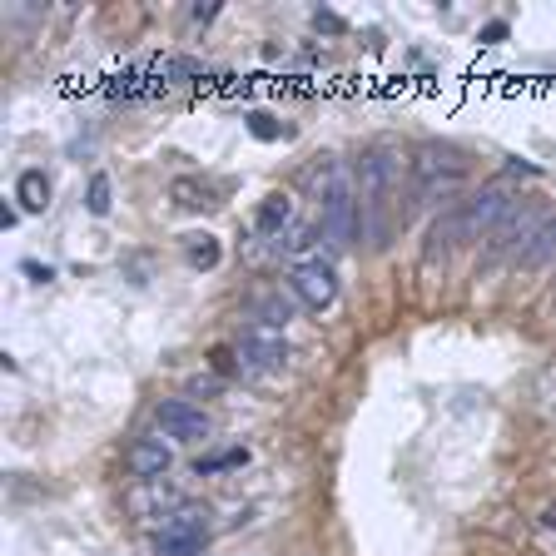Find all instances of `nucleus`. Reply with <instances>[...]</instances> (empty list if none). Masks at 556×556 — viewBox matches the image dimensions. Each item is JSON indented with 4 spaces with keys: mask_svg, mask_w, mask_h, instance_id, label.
<instances>
[{
    "mask_svg": "<svg viewBox=\"0 0 556 556\" xmlns=\"http://www.w3.org/2000/svg\"><path fill=\"white\" fill-rule=\"evenodd\" d=\"M20 274L30 278V283H50V278H55V269H50V264H35V259H25V264H20Z\"/></svg>",
    "mask_w": 556,
    "mask_h": 556,
    "instance_id": "412c9836",
    "label": "nucleus"
},
{
    "mask_svg": "<svg viewBox=\"0 0 556 556\" xmlns=\"http://www.w3.org/2000/svg\"><path fill=\"white\" fill-rule=\"evenodd\" d=\"M552 259H556V219H547L542 234L532 239V249L522 254V269H547Z\"/></svg>",
    "mask_w": 556,
    "mask_h": 556,
    "instance_id": "4468645a",
    "label": "nucleus"
},
{
    "mask_svg": "<svg viewBox=\"0 0 556 556\" xmlns=\"http://www.w3.org/2000/svg\"><path fill=\"white\" fill-rule=\"evenodd\" d=\"M507 35H512V25H507V20H487V25L477 30V40H482V45H502Z\"/></svg>",
    "mask_w": 556,
    "mask_h": 556,
    "instance_id": "aec40b11",
    "label": "nucleus"
},
{
    "mask_svg": "<svg viewBox=\"0 0 556 556\" xmlns=\"http://www.w3.org/2000/svg\"><path fill=\"white\" fill-rule=\"evenodd\" d=\"M184 254H189V264H194V269H214V264L224 259V249H219V239H214V234H189Z\"/></svg>",
    "mask_w": 556,
    "mask_h": 556,
    "instance_id": "2eb2a0df",
    "label": "nucleus"
},
{
    "mask_svg": "<svg viewBox=\"0 0 556 556\" xmlns=\"http://www.w3.org/2000/svg\"><path fill=\"white\" fill-rule=\"evenodd\" d=\"M214 368H219V373H229V368H234V358H229V348H219V353H214Z\"/></svg>",
    "mask_w": 556,
    "mask_h": 556,
    "instance_id": "a878e982",
    "label": "nucleus"
},
{
    "mask_svg": "<svg viewBox=\"0 0 556 556\" xmlns=\"http://www.w3.org/2000/svg\"><path fill=\"white\" fill-rule=\"evenodd\" d=\"M239 353H244V363H249V368L274 373V368H283V358H288V343H283V333L264 328V323H254V328L239 338Z\"/></svg>",
    "mask_w": 556,
    "mask_h": 556,
    "instance_id": "1a4fd4ad",
    "label": "nucleus"
},
{
    "mask_svg": "<svg viewBox=\"0 0 556 556\" xmlns=\"http://www.w3.org/2000/svg\"><path fill=\"white\" fill-rule=\"evenodd\" d=\"M288 219H293V199H288V194H269V199L254 209V229H259V234H283Z\"/></svg>",
    "mask_w": 556,
    "mask_h": 556,
    "instance_id": "f8f14e48",
    "label": "nucleus"
},
{
    "mask_svg": "<svg viewBox=\"0 0 556 556\" xmlns=\"http://www.w3.org/2000/svg\"><path fill=\"white\" fill-rule=\"evenodd\" d=\"M204 547H209V512L199 507L169 512V522L154 537V556H204Z\"/></svg>",
    "mask_w": 556,
    "mask_h": 556,
    "instance_id": "20e7f679",
    "label": "nucleus"
},
{
    "mask_svg": "<svg viewBox=\"0 0 556 556\" xmlns=\"http://www.w3.org/2000/svg\"><path fill=\"white\" fill-rule=\"evenodd\" d=\"M313 25H318V30H343V20H338V15H328V10H318V15H313Z\"/></svg>",
    "mask_w": 556,
    "mask_h": 556,
    "instance_id": "4be33fe9",
    "label": "nucleus"
},
{
    "mask_svg": "<svg viewBox=\"0 0 556 556\" xmlns=\"http://www.w3.org/2000/svg\"><path fill=\"white\" fill-rule=\"evenodd\" d=\"M189 15H194V20H199V25H204V20H214V15H219V5H194V10H189Z\"/></svg>",
    "mask_w": 556,
    "mask_h": 556,
    "instance_id": "b1692460",
    "label": "nucleus"
},
{
    "mask_svg": "<svg viewBox=\"0 0 556 556\" xmlns=\"http://www.w3.org/2000/svg\"><path fill=\"white\" fill-rule=\"evenodd\" d=\"M288 288L298 293L303 308L323 313V308H333V298H338V274H333V264H323V259H303V264L288 269Z\"/></svg>",
    "mask_w": 556,
    "mask_h": 556,
    "instance_id": "423d86ee",
    "label": "nucleus"
},
{
    "mask_svg": "<svg viewBox=\"0 0 556 556\" xmlns=\"http://www.w3.org/2000/svg\"><path fill=\"white\" fill-rule=\"evenodd\" d=\"M512 204H517V199H512V194H507L502 184H487V189H477V194H472V199H467V204L457 209V219H462L467 239H477L482 229L492 234V229H497V224L507 219V209H512Z\"/></svg>",
    "mask_w": 556,
    "mask_h": 556,
    "instance_id": "0eeeda50",
    "label": "nucleus"
},
{
    "mask_svg": "<svg viewBox=\"0 0 556 556\" xmlns=\"http://www.w3.org/2000/svg\"><path fill=\"white\" fill-rule=\"evenodd\" d=\"M358 179H363V224H368V239L373 249L388 244V209H393V194L403 189V159L393 149H368L363 164H358Z\"/></svg>",
    "mask_w": 556,
    "mask_h": 556,
    "instance_id": "f257e3e1",
    "label": "nucleus"
},
{
    "mask_svg": "<svg viewBox=\"0 0 556 556\" xmlns=\"http://www.w3.org/2000/svg\"><path fill=\"white\" fill-rule=\"evenodd\" d=\"M169 194H174V204H184V209H209V204H214L209 184H199V179H174Z\"/></svg>",
    "mask_w": 556,
    "mask_h": 556,
    "instance_id": "dca6fc26",
    "label": "nucleus"
},
{
    "mask_svg": "<svg viewBox=\"0 0 556 556\" xmlns=\"http://www.w3.org/2000/svg\"><path fill=\"white\" fill-rule=\"evenodd\" d=\"M244 462H249V452H244V447H229V452L199 457V462H194V477H214V472H224V467H244Z\"/></svg>",
    "mask_w": 556,
    "mask_h": 556,
    "instance_id": "a211bd4d",
    "label": "nucleus"
},
{
    "mask_svg": "<svg viewBox=\"0 0 556 556\" xmlns=\"http://www.w3.org/2000/svg\"><path fill=\"white\" fill-rule=\"evenodd\" d=\"M110 204H115V199H110V174L100 169V174H90V189H85V209H90L95 219H105V214H110Z\"/></svg>",
    "mask_w": 556,
    "mask_h": 556,
    "instance_id": "f3484780",
    "label": "nucleus"
},
{
    "mask_svg": "<svg viewBox=\"0 0 556 556\" xmlns=\"http://www.w3.org/2000/svg\"><path fill=\"white\" fill-rule=\"evenodd\" d=\"M189 393H194V398H199V393H219V378H194Z\"/></svg>",
    "mask_w": 556,
    "mask_h": 556,
    "instance_id": "5701e85b",
    "label": "nucleus"
},
{
    "mask_svg": "<svg viewBox=\"0 0 556 556\" xmlns=\"http://www.w3.org/2000/svg\"><path fill=\"white\" fill-rule=\"evenodd\" d=\"M154 417H159V427H164L169 437H179V442H204V437H209V417H204V408H194V403H184V398L159 403Z\"/></svg>",
    "mask_w": 556,
    "mask_h": 556,
    "instance_id": "6e6552de",
    "label": "nucleus"
},
{
    "mask_svg": "<svg viewBox=\"0 0 556 556\" xmlns=\"http://www.w3.org/2000/svg\"><path fill=\"white\" fill-rule=\"evenodd\" d=\"M15 199H20V209L40 214V209L50 204V179H45V169H20V179H15Z\"/></svg>",
    "mask_w": 556,
    "mask_h": 556,
    "instance_id": "9b49d317",
    "label": "nucleus"
},
{
    "mask_svg": "<svg viewBox=\"0 0 556 556\" xmlns=\"http://www.w3.org/2000/svg\"><path fill=\"white\" fill-rule=\"evenodd\" d=\"M313 184H318V209H323V239L338 244V249H348L358 239V194H353L348 174L328 159L313 174Z\"/></svg>",
    "mask_w": 556,
    "mask_h": 556,
    "instance_id": "7ed1b4c3",
    "label": "nucleus"
},
{
    "mask_svg": "<svg viewBox=\"0 0 556 556\" xmlns=\"http://www.w3.org/2000/svg\"><path fill=\"white\" fill-rule=\"evenodd\" d=\"M244 125H249V135L259 139V144H278V139H283V125H278L269 110H249V115H244Z\"/></svg>",
    "mask_w": 556,
    "mask_h": 556,
    "instance_id": "6ab92c4d",
    "label": "nucleus"
},
{
    "mask_svg": "<svg viewBox=\"0 0 556 556\" xmlns=\"http://www.w3.org/2000/svg\"><path fill=\"white\" fill-rule=\"evenodd\" d=\"M169 462H174V452H169L164 437H139L135 447L125 452V467H130L135 482H164Z\"/></svg>",
    "mask_w": 556,
    "mask_h": 556,
    "instance_id": "9d476101",
    "label": "nucleus"
},
{
    "mask_svg": "<svg viewBox=\"0 0 556 556\" xmlns=\"http://www.w3.org/2000/svg\"><path fill=\"white\" fill-rule=\"evenodd\" d=\"M542 522H547V527L556 532V507H547V517H542Z\"/></svg>",
    "mask_w": 556,
    "mask_h": 556,
    "instance_id": "bb28decb",
    "label": "nucleus"
},
{
    "mask_svg": "<svg viewBox=\"0 0 556 556\" xmlns=\"http://www.w3.org/2000/svg\"><path fill=\"white\" fill-rule=\"evenodd\" d=\"M254 318H259L264 328L283 333V328H288V318H293V303H283L278 293H264V298H254Z\"/></svg>",
    "mask_w": 556,
    "mask_h": 556,
    "instance_id": "ddd939ff",
    "label": "nucleus"
},
{
    "mask_svg": "<svg viewBox=\"0 0 556 556\" xmlns=\"http://www.w3.org/2000/svg\"><path fill=\"white\" fill-rule=\"evenodd\" d=\"M467 174H472V159L457 149V144H422L413 159H408V179H413V194L417 199H447V194H457L462 184H467Z\"/></svg>",
    "mask_w": 556,
    "mask_h": 556,
    "instance_id": "f03ea898",
    "label": "nucleus"
},
{
    "mask_svg": "<svg viewBox=\"0 0 556 556\" xmlns=\"http://www.w3.org/2000/svg\"><path fill=\"white\" fill-rule=\"evenodd\" d=\"M542 224H547V219H542L537 209L512 204V209H507V219L487 234V259H502V254H512V249H517V259H522V254L532 249V239L542 234Z\"/></svg>",
    "mask_w": 556,
    "mask_h": 556,
    "instance_id": "39448f33",
    "label": "nucleus"
},
{
    "mask_svg": "<svg viewBox=\"0 0 556 556\" xmlns=\"http://www.w3.org/2000/svg\"><path fill=\"white\" fill-rule=\"evenodd\" d=\"M15 219H20V214H15L10 204H0V229H15Z\"/></svg>",
    "mask_w": 556,
    "mask_h": 556,
    "instance_id": "393cba45",
    "label": "nucleus"
}]
</instances>
